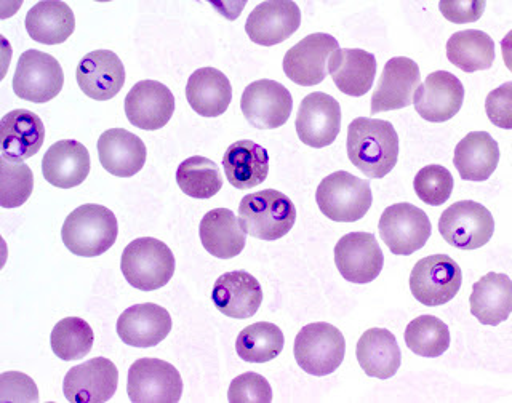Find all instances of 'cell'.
I'll return each instance as SVG.
<instances>
[{"instance_id": "cell-10", "label": "cell", "mask_w": 512, "mask_h": 403, "mask_svg": "<svg viewBox=\"0 0 512 403\" xmlns=\"http://www.w3.org/2000/svg\"><path fill=\"white\" fill-rule=\"evenodd\" d=\"M127 392L135 403H176L183 394V380L165 360L140 359L128 370Z\"/></svg>"}, {"instance_id": "cell-22", "label": "cell", "mask_w": 512, "mask_h": 403, "mask_svg": "<svg viewBox=\"0 0 512 403\" xmlns=\"http://www.w3.org/2000/svg\"><path fill=\"white\" fill-rule=\"evenodd\" d=\"M172 332V317L154 303L135 304L120 314L117 335L133 348H154Z\"/></svg>"}, {"instance_id": "cell-9", "label": "cell", "mask_w": 512, "mask_h": 403, "mask_svg": "<svg viewBox=\"0 0 512 403\" xmlns=\"http://www.w3.org/2000/svg\"><path fill=\"white\" fill-rule=\"evenodd\" d=\"M64 74L56 58L39 50L20 56L13 76V92L21 100L47 103L63 90Z\"/></svg>"}, {"instance_id": "cell-31", "label": "cell", "mask_w": 512, "mask_h": 403, "mask_svg": "<svg viewBox=\"0 0 512 403\" xmlns=\"http://www.w3.org/2000/svg\"><path fill=\"white\" fill-rule=\"evenodd\" d=\"M223 167L234 188H255L268 178V151L250 140L236 141L224 152Z\"/></svg>"}, {"instance_id": "cell-45", "label": "cell", "mask_w": 512, "mask_h": 403, "mask_svg": "<svg viewBox=\"0 0 512 403\" xmlns=\"http://www.w3.org/2000/svg\"><path fill=\"white\" fill-rule=\"evenodd\" d=\"M484 0H442L440 12L448 21L456 24L474 23L484 15Z\"/></svg>"}, {"instance_id": "cell-34", "label": "cell", "mask_w": 512, "mask_h": 403, "mask_svg": "<svg viewBox=\"0 0 512 403\" xmlns=\"http://www.w3.org/2000/svg\"><path fill=\"white\" fill-rule=\"evenodd\" d=\"M26 31L39 44H63L76 29V18L71 7L58 0L39 2L26 15Z\"/></svg>"}, {"instance_id": "cell-27", "label": "cell", "mask_w": 512, "mask_h": 403, "mask_svg": "<svg viewBox=\"0 0 512 403\" xmlns=\"http://www.w3.org/2000/svg\"><path fill=\"white\" fill-rule=\"evenodd\" d=\"M336 88L348 96H364L376 76V58L360 48H338L328 61Z\"/></svg>"}, {"instance_id": "cell-1", "label": "cell", "mask_w": 512, "mask_h": 403, "mask_svg": "<svg viewBox=\"0 0 512 403\" xmlns=\"http://www.w3.org/2000/svg\"><path fill=\"white\" fill-rule=\"evenodd\" d=\"M348 157L368 178L380 180L399 160V136L388 120L357 117L348 128Z\"/></svg>"}, {"instance_id": "cell-11", "label": "cell", "mask_w": 512, "mask_h": 403, "mask_svg": "<svg viewBox=\"0 0 512 403\" xmlns=\"http://www.w3.org/2000/svg\"><path fill=\"white\" fill-rule=\"evenodd\" d=\"M380 236L394 255L418 252L431 237L428 215L412 204H396L384 210L380 218Z\"/></svg>"}, {"instance_id": "cell-41", "label": "cell", "mask_w": 512, "mask_h": 403, "mask_svg": "<svg viewBox=\"0 0 512 403\" xmlns=\"http://www.w3.org/2000/svg\"><path fill=\"white\" fill-rule=\"evenodd\" d=\"M418 199L431 207L444 205L453 192V176L442 165H428L416 173L413 181Z\"/></svg>"}, {"instance_id": "cell-42", "label": "cell", "mask_w": 512, "mask_h": 403, "mask_svg": "<svg viewBox=\"0 0 512 403\" xmlns=\"http://www.w3.org/2000/svg\"><path fill=\"white\" fill-rule=\"evenodd\" d=\"M228 399L231 403H269L272 400L271 384L258 373H244L232 380Z\"/></svg>"}, {"instance_id": "cell-17", "label": "cell", "mask_w": 512, "mask_h": 403, "mask_svg": "<svg viewBox=\"0 0 512 403\" xmlns=\"http://www.w3.org/2000/svg\"><path fill=\"white\" fill-rule=\"evenodd\" d=\"M464 101V87L452 72L436 71L429 74L413 96L418 116L432 124H442L460 112Z\"/></svg>"}, {"instance_id": "cell-36", "label": "cell", "mask_w": 512, "mask_h": 403, "mask_svg": "<svg viewBox=\"0 0 512 403\" xmlns=\"http://www.w3.org/2000/svg\"><path fill=\"white\" fill-rule=\"evenodd\" d=\"M284 344V333L277 325L256 322L239 333L236 351L248 364H266L279 356Z\"/></svg>"}, {"instance_id": "cell-43", "label": "cell", "mask_w": 512, "mask_h": 403, "mask_svg": "<svg viewBox=\"0 0 512 403\" xmlns=\"http://www.w3.org/2000/svg\"><path fill=\"white\" fill-rule=\"evenodd\" d=\"M39 391L28 375L5 372L0 375V402H37Z\"/></svg>"}, {"instance_id": "cell-29", "label": "cell", "mask_w": 512, "mask_h": 403, "mask_svg": "<svg viewBox=\"0 0 512 403\" xmlns=\"http://www.w3.org/2000/svg\"><path fill=\"white\" fill-rule=\"evenodd\" d=\"M200 240L210 255L220 260H231L240 255L247 244V232L228 208H215L200 221Z\"/></svg>"}, {"instance_id": "cell-24", "label": "cell", "mask_w": 512, "mask_h": 403, "mask_svg": "<svg viewBox=\"0 0 512 403\" xmlns=\"http://www.w3.org/2000/svg\"><path fill=\"white\" fill-rule=\"evenodd\" d=\"M45 140L44 122L28 109L8 112L0 125L2 157L10 162H23L36 156Z\"/></svg>"}, {"instance_id": "cell-13", "label": "cell", "mask_w": 512, "mask_h": 403, "mask_svg": "<svg viewBox=\"0 0 512 403\" xmlns=\"http://www.w3.org/2000/svg\"><path fill=\"white\" fill-rule=\"evenodd\" d=\"M338 48V40L330 34L316 32L304 37L285 53V76L301 87L319 85L327 77L328 61Z\"/></svg>"}, {"instance_id": "cell-30", "label": "cell", "mask_w": 512, "mask_h": 403, "mask_svg": "<svg viewBox=\"0 0 512 403\" xmlns=\"http://www.w3.org/2000/svg\"><path fill=\"white\" fill-rule=\"evenodd\" d=\"M359 365L368 376L389 380L396 375L402 362L396 336L386 328H370L360 336L356 349Z\"/></svg>"}, {"instance_id": "cell-32", "label": "cell", "mask_w": 512, "mask_h": 403, "mask_svg": "<svg viewBox=\"0 0 512 403\" xmlns=\"http://www.w3.org/2000/svg\"><path fill=\"white\" fill-rule=\"evenodd\" d=\"M456 170L466 181H487L500 164V148L487 132H471L456 144Z\"/></svg>"}, {"instance_id": "cell-18", "label": "cell", "mask_w": 512, "mask_h": 403, "mask_svg": "<svg viewBox=\"0 0 512 403\" xmlns=\"http://www.w3.org/2000/svg\"><path fill=\"white\" fill-rule=\"evenodd\" d=\"M175 112V96L167 85L157 80H141L125 98V114L130 124L141 130H159Z\"/></svg>"}, {"instance_id": "cell-35", "label": "cell", "mask_w": 512, "mask_h": 403, "mask_svg": "<svg viewBox=\"0 0 512 403\" xmlns=\"http://www.w3.org/2000/svg\"><path fill=\"white\" fill-rule=\"evenodd\" d=\"M447 58L461 71H485L495 61V42L477 29L455 32L447 42Z\"/></svg>"}, {"instance_id": "cell-23", "label": "cell", "mask_w": 512, "mask_h": 403, "mask_svg": "<svg viewBox=\"0 0 512 403\" xmlns=\"http://www.w3.org/2000/svg\"><path fill=\"white\" fill-rule=\"evenodd\" d=\"M212 300L216 309L231 319L255 316L263 303V290L252 274L245 271L226 272L213 287Z\"/></svg>"}, {"instance_id": "cell-2", "label": "cell", "mask_w": 512, "mask_h": 403, "mask_svg": "<svg viewBox=\"0 0 512 403\" xmlns=\"http://www.w3.org/2000/svg\"><path fill=\"white\" fill-rule=\"evenodd\" d=\"M119 234L117 218L103 205L77 207L64 221L61 239L69 252L84 258H95L116 244Z\"/></svg>"}, {"instance_id": "cell-20", "label": "cell", "mask_w": 512, "mask_h": 403, "mask_svg": "<svg viewBox=\"0 0 512 403\" xmlns=\"http://www.w3.org/2000/svg\"><path fill=\"white\" fill-rule=\"evenodd\" d=\"M421 85L420 68L405 56L392 58L384 66L380 84L372 96V114L404 109L413 103V96Z\"/></svg>"}, {"instance_id": "cell-38", "label": "cell", "mask_w": 512, "mask_h": 403, "mask_svg": "<svg viewBox=\"0 0 512 403\" xmlns=\"http://www.w3.org/2000/svg\"><path fill=\"white\" fill-rule=\"evenodd\" d=\"M95 335L90 325L80 317H66L53 328L50 336L52 351L64 362L84 359L92 351Z\"/></svg>"}, {"instance_id": "cell-6", "label": "cell", "mask_w": 512, "mask_h": 403, "mask_svg": "<svg viewBox=\"0 0 512 403\" xmlns=\"http://www.w3.org/2000/svg\"><path fill=\"white\" fill-rule=\"evenodd\" d=\"M296 364L312 376H327L343 364L346 341L343 333L327 322L301 328L296 335Z\"/></svg>"}, {"instance_id": "cell-25", "label": "cell", "mask_w": 512, "mask_h": 403, "mask_svg": "<svg viewBox=\"0 0 512 403\" xmlns=\"http://www.w3.org/2000/svg\"><path fill=\"white\" fill-rule=\"evenodd\" d=\"M92 160L84 144L76 140H63L45 152L42 173L48 183L60 189L77 188L87 180Z\"/></svg>"}, {"instance_id": "cell-39", "label": "cell", "mask_w": 512, "mask_h": 403, "mask_svg": "<svg viewBox=\"0 0 512 403\" xmlns=\"http://www.w3.org/2000/svg\"><path fill=\"white\" fill-rule=\"evenodd\" d=\"M405 344L416 356L434 359L450 348V330L437 317H416L405 330Z\"/></svg>"}, {"instance_id": "cell-7", "label": "cell", "mask_w": 512, "mask_h": 403, "mask_svg": "<svg viewBox=\"0 0 512 403\" xmlns=\"http://www.w3.org/2000/svg\"><path fill=\"white\" fill-rule=\"evenodd\" d=\"M440 236L460 250H477L490 242L495 220L484 205L474 200H461L448 207L439 220Z\"/></svg>"}, {"instance_id": "cell-44", "label": "cell", "mask_w": 512, "mask_h": 403, "mask_svg": "<svg viewBox=\"0 0 512 403\" xmlns=\"http://www.w3.org/2000/svg\"><path fill=\"white\" fill-rule=\"evenodd\" d=\"M485 112L495 127L512 130V82H506L488 93Z\"/></svg>"}, {"instance_id": "cell-33", "label": "cell", "mask_w": 512, "mask_h": 403, "mask_svg": "<svg viewBox=\"0 0 512 403\" xmlns=\"http://www.w3.org/2000/svg\"><path fill=\"white\" fill-rule=\"evenodd\" d=\"M189 106L204 117H218L228 111L232 87L228 77L215 68H200L192 72L186 85Z\"/></svg>"}, {"instance_id": "cell-15", "label": "cell", "mask_w": 512, "mask_h": 403, "mask_svg": "<svg viewBox=\"0 0 512 403\" xmlns=\"http://www.w3.org/2000/svg\"><path fill=\"white\" fill-rule=\"evenodd\" d=\"M335 264L348 282L370 284L383 271L384 256L373 234L351 232L338 240Z\"/></svg>"}, {"instance_id": "cell-14", "label": "cell", "mask_w": 512, "mask_h": 403, "mask_svg": "<svg viewBox=\"0 0 512 403\" xmlns=\"http://www.w3.org/2000/svg\"><path fill=\"white\" fill-rule=\"evenodd\" d=\"M341 130L340 103L327 93L314 92L301 101L296 116L298 138L309 148H327Z\"/></svg>"}, {"instance_id": "cell-16", "label": "cell", "mask_w": 512, "mask_h": 403, "mask_svg": "<svg viewBox=\"0 0 512 403\" xmlns=\"http://www.w3.org/2000/svg\"><path fill=\"white\" fill-rule=\"evenodd\" d=\"M119 372L111 360L95 357L72 367L64 376V397L72 403H101L117 391Z\"/></svg>"}, {"instance_id": "cell-8", "label": "cell", "mask_w": 512, "mask_h": 403, "mask_svg": "<svg viewBox=\"0 0 512 403\" xmlns=\"http://www.w3.org/2000/svg\"><path fill=\"white\" fill-rule=\"evenodd\" d=\"M463 284V272L447 255L426 256L410 274V290L415 300L434 308L452 301Z\"/></svg>"}, {"instance_id": "cell-3", "label": "cell", "mask_w": 512, "mask_h": 403, "mask_svg": "<svg viewBox=\"0 0 512 403\" xmlns=\"http://www.w3.org/2000/svg\"><path fill=\"white\" fill-rule=\"evenodd\" d=\"M239 221L248 236L255 239H282L295 226L296 208L282 192L264 189L242 199Z\"/></svg>"}, {"instance_id": "cell-40", "label": "cell", "mask_w": 512, "mask_h": 403, "mask_svg": "<svg viewBox=\"0 0 512 403\" xmlns=\"http://www.w3.org/2000/svg\"><path fill=\"white\" fill-rule=\"evenodd\" d=\"M34 189V175L23 162L0 159V205L16 208L26 204Z\"/></svg>"}, {"instance_id": "cell-37", "label": "cell", "mask_w": 512, "mask_h": 403, "mask_svg": "<svg viewBox=\"0 0 512 403\" xmlns=\"http://www.w3.org/2000/svg\"><path fill=\"white\" fill-rule=\"evenodd\" d=\"M176 183L192 199H212L223 188V176L213 160L194 156L178 167Z\"/></svg>"}, {"instance_id": "cell-12", "label": "cell", "mask_w": 512, "mask_h": 403, "mask_svg": "<svg viewBox=\"0 0 512 403\" xmlns=\"http://www.w3.org/2000/svg\"><path fill=\"white\" fill-rule=\"evenodd\" d=\"M240 109L248 124L260 130H274L290 119L293 98L287 88L276 80H256L245 88Z\"/></svg>"}, {"instance_id": "cell-46", "label": "cell", "mask_w": 512, "mask_h": 403, "mask_svg": "<svg viewBox=\"0 0 512 403\" xmlns=\"http://www.w3.org/2000/svg\"><path fill=\"white\" fill-rule=\"evenodd\" d=\"M501 52H503L504 64L512 72V31H509L501 40Z\"/></svg>"}, {"instance_id": "cell-28", "label": "cell", "mask_w": 512, "mask_h": 403, "mask_svg": "<svg viewBox=\"0 0 512 403\" xmlns=\"http://www.w3.org/2000/svg\"><path fill=\"white\" fill-rule=\"evenodd\" d=\"M471 314L482 325L503 324L512 314V280L506 274L488 272L472 287Z\"/></svg>"}, {"instance_id": "cell-4", "label": "cell", "mask_w": 512, "mask_h": 403, "mask_svg": "<svg viewBox=\"0 0 512 403\" xmlns=\"http://www.w3.org/2000/svg\"><path fill=\"white\" fill-rule=\"evenodd\" d=\"M120 269L133 288L154 292L165 287L175 274V256L164 242L141 237L125 247Z\"/></svg>"}, {"instance_id": "cell-19", "label": "cell", "mask_w": 512, "mask_h": 403, "mask_svg": "<svg viewBox=\"0 0 512 403\" xmlns=\"http://www.w3.org/2000/svg\"><path fill=\"white\" fill-rule=\"evenodd\" d=\"M301 24V10L292 0L263 2L248 15L245 32L263 47L282 44L292 37Z\"/></svg>"}, {"instance_id": "cell-5", "label": "cell", "mask_w": 512, "mask_h": 403, "mask_svg": "<svg viewBox=\"0 0 512 403\" xmlns=\"http://www.w3.org/2000/svg\"><path fill=\"white\" fill-rule=\"evenodd\" d=\"M320 212L336 223H354L372 207V188L348 172H335L322 180L316 192Z\"/></svg>"}, {"instance_id": "cell-26", "label": "cell", "mask_w": 512, "mask_h": 403, "mask_svg": "<svg viewBox=\"0 0 512 403\" xmlns=\"http://www.w3.org/2000/svg\"><path fill=\"white\" fill-rule=\"evenodd\" d=\"M146 146L140 136L124 130L111 128L98 140V157L106 172L119 178H130L141 172L146 164Z\"/></svg>"}, {"instance_id": "cell-21", "label": "cell", "mask_w": 512, "mask_h": 403, "mask_svg": "<svg viewBox=\"0 0 512 403\" xmlns=\"http://www.w3.org/2000/svg\"><path fill=\"white\" fill-rule=\"evenodd\" d=\"M80 90L96 101H108L122 90L125 68L111 50H95L80 60L76 71Z\"/></svg>"}]
</instances>
